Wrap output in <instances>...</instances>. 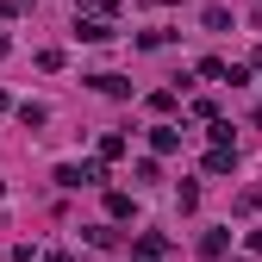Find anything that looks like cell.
<instances>
[{
  "mask_svg": "<svg viewBox=\"0 0 262 262\" xmlns=\"http://www.w3.org/2000/svg\"><path fill=\"white\" fill-rule=\"evenodd\" d=\"M56 181H62V187H100L106 175H100V162H62Z\"/></svg>",
  "mask_w": 262,
  "mask_h": 262,
  "instance_id": "cell-1",
  "label": "cell"
},
{
  "mask_svg": "<svg viewBox=\"0 0 262 262\" xmlns=\"http://www.w3.org/2000/svg\"><path fill=\"white\" fill-rule=\"evenodd\" d=\"M75 38L81 44H106L113 38V19H75Z\"/></svg>",
  "mask_w": 262,
  "mask_h": 262,
  "instance_id": "cell-2",
  "label": "cell"
},
{
  "mask_svg": "<svg viewBox=\"0 0 262 262\" xmlns=\"http://www.w3.org/2000/svg\"><path fill=\"white\" fill-rule=\"evenodd\" d=\"M150 144L169 156V150H181V131H175V125H156V131H150Z\"/></svg>",
  "mask_w": 262,
  "mask_h": 262,
  "instance_id": "cell-3",
  "label": "cell"
},
{
  "mask_svg": "<svg viewBox=\"0 0 262 262\" xmlns=\"http://www.w3.org/2000/svg\"><path fill=\"white\" fill-rule=\"evenodd\" d=\"M81 13H88V19H113V0H75V19H81Z\"/></svg>",
  "mask_w": 262,
  "mask_h": 262,
  "instance_id": "cell-4",
  "label": "cell"
},
{
  "mask_svg": "<svg viewBox=\"0 0 262 262\" xmlns=\"http://www.w3.org/2000/svg\"><path fill=\"white\" fill-rule=\"evenodd\" d=\"M225 244H231V231H206L200 237V256H225Z\"/></svg>",
  "mask_w": 262,
  "mask_h": 262,
  "instance_id": "cell-5",
  "label": "cell"
},
{
  "mask_svg": "<svg viewBox=\"0 0 262 262\" xmlns=\"http://www.w3.org/2000/svg\"><path fill=\"white\" fill-rule=\"evenodd\" d=\"M162 250H169V244H162V237H156V231H144V237H138V256H144V262H156V256H162Z\"/></svg>",
  "mask_w": 262,
  "mask_h": 262,
  "instance_id": "cell-6",
  "label": "cell"
},
{
  "mask_svg": "<svg viewBox=\"0 0 262 262\" xmlns=\"http://www.w3.org/2000/svg\"><path fill=\"white\" fill-rule=\"evenodd\" d=\"M231 162H237V156H231V150H225V144H219V150L206 156V169H212V175H231Z\"/></svg>",
  "mask_w": 262,
  "mask_h": 262,
  "instance_id": "cell-7",
  "label": "cell"
},
{
  "mask_svg": "<svg viewBox=\"0 0 262 262\" xmlns=\"http://www.w3.org/2000/svg\"><path fill=\"white\" fill-rule=\"evenodd\" d=\"M88 244H94V250H113V244H119V231H113V225H94Z\"/></svg>",
  "mask_w": 262,
  "mask_h": 262,
  "instance_id": "cell-8",
  "label": "cell"
},
{
  "mask_svg": "<svg viewBox=\"0 0 262 262\" xmlns=\"http://www.w3.org/2000/svg\"><path fill=\"white\" fill-rule=\"evenodd\" d=\"M106 212L113 219H131V193H106Z\"/></svg>",
  "mask_w": 262,
  "mask_h": 262,
  "instance_id": "cell-9",
  "label": "cell"
},
{
  "mask_svg": "<svg viewBox=\"0 0 262 262\" xmlns=\"http://www.w3.org/2000/svg\"><path fill=\"white\" fill-rule=\"evenodd\" d=\"M100 156L113 162V156H125V138H119V131H106V138H100Z\"/></svg>",
  "mask_w": 262,
  "mask_h": 262,
  "instance_id": "cell-10",
  "label": "cell"
},
{
  "mask_svg": "<svg viewBox=\"0 0 262 262\" xmlns=\"http://www.w3.org/2000/svg\"><path fill=\"white\" fill-rule=\"evenodd\" d=\"M237 206H244V212H262V187H250V193H244Z\"/></svg>",
  "mask_w": 262,
  "mask_h": 262,
  "instance_id": "cell-11",
  "label": "cell"
},
{
  "mask_svg": "<svg viewBox=\"0 0 262 262\" xmlns=\"http://www.w3.org/2000/svg\"><path fill=\"white\" fill-rule=\"evenodd\" d=\"M19 7H25V0H0V13H19Z\"/></svg>",
  "mask_w": 262,
  "mask_h": 262,
  "instance_id": "cell-12",
  "label": "cell"
},
{
  "mask_svg": "<svg viewBox=\"0 0 262 262\" xmlns=\"http://www.w3.org/2000/svg\"><path fill=\"white\" fill-rule=\"evenodd\" d=\"M50 262H69V256H62V250H56V256H50Z\"/></svg>",
  "mask_w": 262,
  "mask_h": 262,
  "instance_id": "cell-13",
  "label": "cell"
},
{
  "mask_svg": "<svg viewBox=\"0 0 262 262\" xmlns=\"http://www.w3.org/2000/svg\"><path fill=\"white\" fill-rule=\"evenodd\" d=\"M0 56H7V38H0Z\"/></svg>",
  "mask_w": 262,
  "mask_h": 262,
  "instance_id": "cell-14",
  "label": "cell"
}]
</instances>
